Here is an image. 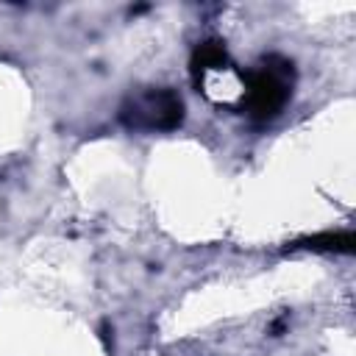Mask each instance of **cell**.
<instances>
[{
  "mask_svg": "<svg viewBox=\"0 0 356 356\" xmlns=\"http://www.w3.org/2000/svg\"><path fill=\"white\" fill-rule=\"evenodd\" d=\"M295 86V67L284 56H264L256 67L242 70L239 108L253 122L275 120Z\"/></svg>",
  "mask_w": 356,
  "mask_h": 356,
  "instance_id": "1",
  "label": "cell"
},
{
  "mask_svg": "<svg viewBox=\"0 0 356 356\" xmlns=\"http://www.w3.org/2000/svg\"><path fill=\"white\" fill-rule=\"evenodd\" d=\"M120 122L128 131H145V134L175 131L184 122V100L178 92L167 86H147L131 92L120 106Z\"/></svg>",
  "mask_w": 356,
  "mask_h": 356,
  "instance_id": "2",
  "label": "cell"
},
{
  "mask_svg": "<svg viewBox=\"0 0 356 356\" xmlns=\"http://www.w3.org/2000/svg\"><path fill=\"white\" fill-rule=\"evenodd\" d=\"M192 81L214 103H239L242 70L231 61L222 42H200L192 53Z\"/></svg>",
  "mask_w": 356,
  "mask_h": 356,
  "instance_id": "3",
  "label": "cell"
},
{
  "mask_svg": "<svg viewBox=\"0 0 356 356\" xmlns=\"http://www.w3.org/2000/svg\"><path fill=\"white\" fill-rule=\"evenodd\" d=\"M356 236L350 231H339V234H314L309 239H298L289 248L292 250H325V253H353Z\"/></svg>",
  "mask_w": 356,
  "mask_h": 356,
  "instance_id": "4",
  "label": "cell"
}]
</instances>
